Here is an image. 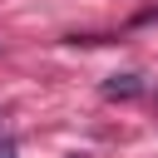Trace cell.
Segmentation results:
<instances>
[{"mask_svg":"<svg viewBox=\"0 0 158 158\" xmlns=\"http://www.w3.org/2000/svg\"><path fill=\"white\" fill-rule=\"evenodd\" d=\"M104 94L109 99H133V94H143V84H138V74H114L104 84Z\"/></svg>","mask_w":158,"mask_h":158,"instance_id":"obj_1","label":"cell"},{"mask_svg":"<svg viewBox=\"0 0 158 158\" xmlns=\"http://www.w3.org/2000/svg\"><path fill=\"white\" fill-rule=\"evenodd\" d=\"M10 153H15V143H0V158H10Z\"/></svg>","mask_w":158,"mask_h":158,"instance_id":"obj_2","label":"cell"}]
</instances>
